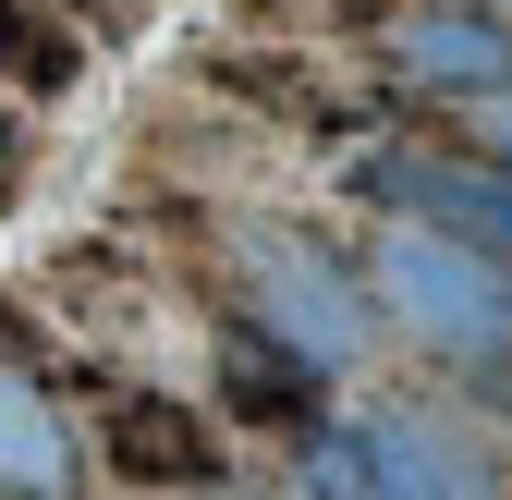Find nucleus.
<instances>
[{"mask_svg":"<svg viewBox=\"0 0 512 500\" xmlns=\"http://www.w3.org/2000/svg\"><path fill=\"white\" fill-rule=\"evenodd\" d=\"M342 257H354V293L378 318V354H415L452 391L512 379V257H488L464 232H427L403 208H366L342 232Z\"/></svg>","mask_w":512,"mask_h":500,"instance_id":"obj_1","label":"nucleus"},{"mask_svg":"<svg viewBox=\"0 0 512 500\" xmlns=\"http://www.w3.org/2000/svg\"><path fill=\"white\" fill-rule=\"evenodd\" d=\"M293 500H512V440L439 391H342L293 427Z\"/></svg>","mask_w":512,"mask_h":500,"instance_id":"obj_2","label":"nucleus"},{"mask_svg":"<svg viewBox=\"0 0 512 500\" xmlns=\"http://www.w3.org/2000/svg\"><path fill=\"white\" fill-rule=\"evenodd\" d=\"M208 257H220V318L244 342H269L305 391H354L366 366H378V318H366L354 257H342L330 232H305L281 208H232L208 232Z\"/></svg>","mask_w":512,"mask_h":500,"instance_id":"obj_3","label":"nucleus"},{"mask_svg":"<svg viewBox=\"0 0 512 500\" xmlns=\"http://www.w3.org/2000/svg\"><path fill=\"white\" fill-rule=\"evenodd\" d=\"M342 183L366 208H403L427 232H464V244H488V257H512V159L452 135V122H439V135H366Z\"/></svg>","mask_w":512,"mask_h":500,"instance_id":"obj_4","label":"nucleus"},{"mask_svg":"<svg viewBox=\"0 0 512 500\" xmlns=\"http://www.w3.org/2000/svg\"><path fill=\"white\" fill-rule=\"evenodd\" d=\"M366 61H378V86H403L415 110L452 122L464 98L512 86V25H500V0H391L366 25Z\"/></svg>","mask_w":512,"mask_h":500,"instance_id":"obj_5","label":"nucleus"},{"mask_svg":"<svg viewBox=\"0 0 512 500\" xmlns=\"http://www.w3.org/2000/svg\"><path fill=\"white\" fill-rule=\"evenodd\" d=\"M86 427L61 415V391H49V354H37V330L0 305V500H86Z\"/></svg>","mask_w":512,"mask_h":500,"instance_id":"obj_6","label":"nucleus"},{"mask_svg":"<svg viewBox=\"0 0 512 500\" xmlns=\"http://www.w3.org/2000/svg\"><path fill=\"white\" fill-rule=\"evenodd\" d=\"M86 464H110L122 488H220V427H208L196 403L122 379L110 415H98V452H86Z\"/></svg>","mask_w":512,"mask_h":500,"instance_id":"obj_7","label":"nucleus"},{"mask_svg":"<svg viewBox=\"0 0 512 500\" xmlns=\"http://www.w3.org/2000/svg\"><path fill=\"white\" fill-rule=\"evenodd\" d=\"M0 74H13V86H74V37H61L49 13H37V0H0Z\"/></svg>","mask_w":512,"mask_h":500,"instance_id":"obj_8","label":"nucleus"},{"mask_svg":"<svg viewBox=\"0 0 512 500\" xmlns=\"http://www.w3.org/2000/svg\"><path fill=\"white\" fill-rule=\"evenodd\" d=\"M452 135H476V147H500V159H512V86L464 98V110H452Z\"/></svg>","mask_w":512,"mask_h":500,"instance_id":"obj_9","label":"nucleus"},{"mask_svg":"<svg viewBox=\"0 0 512 500\" xmlns=\"http://www.w3.org/2000/svg\"><path fill=\"white\" fill-rule=\"evenodd\" d=\"M13 171H25V135H13V110H0V208H13Z\"/></svg>","mask_w":512,"mask_h":500,"instance_id":"obj_10","label":"nucleus"},{"mask_svg":"<svg viewBox=\"0 0 512 500\" xmlns=\"http://www.w3.org/2000/svg\"><path fill=\"white\" fill-rule=\"evenodd\" d=\"M488 403H500V427H512V379H488Z\"/></svg>","mask_w":512,"mask_h":500,"instance_id":"obj_11","label":"nucleus"},{"mask_svg":"<svg viewBox=\"0 0 512 500\" xmlns=\"http://www.w3.org/2000/svg\"><path fill=\"white\" fill-rule=\"evenodd\" d=\"M500 25H512V0H500Z\"/></svg>","mask_w":512,"mask_h":500,"instance_id":"obj_12","label":"nucleus"}]
</instances>
